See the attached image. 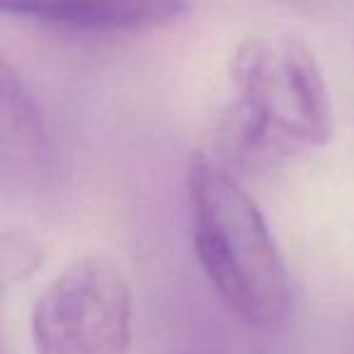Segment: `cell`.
Returning a JSON list of instances; mask_svg holds the SVG:
<instances>
[{
  "label": "cell",
  "instance_id": "6da1fadb",
  "mask_svg": "<svg viewBox=\"0 0 354 354\" xmlns=\"http://www.w3.org/2000/svg\"><path fill=\"white\" fill-rule=\"evenodd\" d=\"M187 192L194 250L218 299L250 330H279L291 308L289 272L255 199L209 156H194Z\"/></svg>",
  "mask_w": 354,
  "mask_h": 354
},
{
  "label": "cell",
  "instance_id": "7a4b0ae2",
  "mask_svg": "<svg viewBox=\"0 0 354 354\" xmlns=\"http://www.w3.org/2000/svg\"><path fill=\"white\" fill-rule=\"evenodd\" d=\"M245 141L325 146L333 109L313 54L296 39L250 37L228 66Z\"/></svg>",
  "mask_w": 354,
  "mask_h": 354
},
{
  "label": "cell",
  "instance_id": "3957f363",
  "mask_svg": "<svg viewBox=\"0 0 354 354\" xmlns=\"http://www.w3.org/2000/svg\"><path fill=\"white\" fill-rule=\"evenodd\" d=\"M131 286L107 255L66 265L32 306L37 354H127L131 344Z\"/></svg>",
  "mask_w": 354,
  "mask_h": 354
},
{
  "label": "cell",
  "instance_id": "277c9868",
  "mask_svg": "<svg viewBox=\"0 0 354 354\" xmlns=\"http://www.w3.org/2000/svg\"><path fill=\"white\" fill-rule=\"evenodd\" d=\"M6 15L80 32H133L175 22L187 0H0Z\"/></svg>",
  "mask_w": 354,
  "mask_h": 354
},
{
  "label": "cell",
  "instance_id": "5b68a950",
  "mask_svg": "<svg viewBox=\"0 0 354 354\" xmlns=\"http://www.w3.org/2000/svg\"><path fill=\"white\" fill-rule=\"evenodd\" d=\"M0 136L3 153L22 160L37 158L44 146L39 109L8 61L0 64Z\"/></svg>",
  "mask_w": 354,
  "mask_h": 354
},
{
  "label": "cell",
  "instance_id": "8992f818",
  "mask_svg": "<svg viewBox=\"0 0 354 354\" xmlns=\"http://www.w3.org/2000/svg\"><path fill=\"white\" fill-rule=\"evenodd\" d=\"M39 255V248L27 238H22L20 233L15 238L6 236V241H3V277H6V281L25 279L37 267Z\"/></svg>",
  "mask_w": 354,
  "mask_h": 354
},
{
  "label": "cell",
  "instance_id": "52a82bcc",
  "mask_svg": "<svg viewBox=\"0 0 354 354\" xmlns=\"http://www.w3.org/2000/svg\"><path fill=\"white\" fill-rule=\"evenodd\" d=\"M180 354H204V352H180Z\"/></svg>",
  "mask_w": 354,
  "mask_h": 354
}]
</instances>
